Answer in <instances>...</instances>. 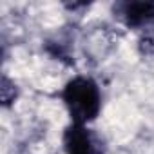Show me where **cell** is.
I'll return each instance as SVG.
<instances>
[{
	"label": "cell",
	"mask_w": 154,
	"mask_h": 154,
	"mask_svg": "<svg viewBox=\"0 0 154 154\" xmlns=\"http://www.w3.org/2000/svg\"><path fill=\"white\" fill-rule=\"evenodd\" d=\"M60 98L72 120V123L87 125L89 122L96 120L102 111V93L98 84L85 74H78L71 78L62 93Z\"/></svg>",
	"instance_id": "cell-1"
},
{
	"label": "cell",
	"mask_w": 154,
	"mask_h": 154,
	"mask_svg": "<svg viewBox=\"0 0 154 154\" xmlns=\"http://www.w3.org/2000/svg\"><path fill=\"white\" fill-rule=\"evenodd\" d=\"M63 150L65 154H103L105 145L102 138L87 125L71 123L63 131Z\"/></svg>",
	"instance_id": "cell-2"
},
{
	"label": "cell",
	"mask_w": 154,
	"mask_h": 154,
	"mask_svg": "<svg viewBox=\"0 0 154 154\" xmlns=\"http://www.w3.org/2000/svg\"><path fill=\"white\" fill-rule=\"evenodd\" d=\"M114 17L131 29H145L154 22V2H118L112 6Z\"/></svg>",
	"instance_id": "cell-3"
},
{
	"label": "cell",
	"mask_w": 154,
	"mask_h": 154,
	"mask_svg": "<svg viewBox=\"0 0 154 154\" xmlns=\"http://www.w3.org/2000/svg\"><path fill=\"white\" fill-rule=\"evenodd\" d=\"M0 98H2V105L9 107L17 98H18V87L13 80H9L8 76H2V87H0Z\"/></svg>",
	"instance_id": "cell-4"
},
{
	"label": "cell",
	"mask_w": 154,
	"mask_h": 154,
	"mask_svg": "<svg viewBox=\"0 0 154 154\" xmlns=\"http://www.w3.org/2000/svg\"><path fill=\"white\" fill-rule=\"evenodd\" d=\"M138 49L143 56H154V35L145 33L138 42Z\"/></svg>",
	"instance_id": "cell-5"
}]
</instances>
